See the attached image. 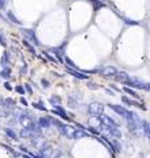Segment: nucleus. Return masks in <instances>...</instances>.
Returning <instances> with one entry per match:
<instances>
[{"label": "nucleus", "instance_id": "obj_1", "mask_svg": "<svg viewBox=\"0 0 150 158\" xmlns=\"http://www.w3.org/2000/svg\"><path fill=\"white\" fill-rule=\"evenodd\" d=\"M88 112L90 115H92V116H99V115H101L103 112V105L100 103H91L88 105Z\"/></svg>", "mask_w": 150, "mask_h": 158}, {"label": "nucleus", "instance_id": "obj_2", "mask_svg": "<svg viewBox=\"0 0 150 158\" xmlns=\"http://www.w3.org/2000/svg\"><path fill=\"white\" fill-rule=\"evenodd\" d=\"M24 34H25V38L28 40V41H33V44L34 45H40V41H38V38L36 37V33L34 31H32V29H24Z\"/></svg>", "mask_w": 150, "mask_h": 158}, {"label": "nucleus", "instance_id": "obj_3", "mask_svg": "<svg viewBox=\"0 0 150 158\" xmlns=\"http://www.w3.org/2000/svg\"><path fill=\"white\" fill-rule=\"evenodd\" d=\"M124 83L126 86H129V87H136V88H144L145 90V84L144 82H141V80H138V79H136V78H129L126 82H124Z\"/></svg>", "mask_w": 150, "mask_h": 158}, {"label": "nucleus", "instance_id": "obj_4", "mask_svg": "<svg viewBox=\"0 0 150 158\" xmlns=\"http://www.w3.org/2000/svg\"><path fill=\"white\" fill-rule=\"evenodd\" d=\"M109 108H112L116 113L120 115V116H122V117H126V115H128V112H129L128 110H125L124 107H121V105H116V104H109Z\"/></svg>", "mask_w": 150, "mask_h": 158}, {"label": "nucleus", "instance_id": "obj_5", "mask_svg": "<svg viewBox=\"0 0 150 158\" xmlns=\"http://www.w3.org/2000/svg\"><path fill=\"white\" fill-rule=\"evenodd\" d=\"M54 108H55V110L53 111V113L58 115V116H61L62 118H65V120H69V116H67V113H66V111H65V110H63V108L61 107V104H57V105H54Z\"/></svg>", "mask_w": 150, "mask_h": 158}, {"label": "nucleus", "instance_id": "obj_6", "mask_svg": "<svg viewBox=\"0 0 150 158\" xmlns=\"http://www.w3.org/2000/svg\"><path fill=\"white\" fill-rule=\"evenodd\" d=\"M116 72H117V70L113 66H108V67H104L101 70V74L105 75V77H115Z\"/></svg>", "mask_w": 150, "mask_h": 158}, {"label": "nucleus", "instance_id": "obj_7", "mask_svg": "<svg viewBox=\"0 0 150 158\" xmlns=\"http://www.w3.org/2000/svg\"><path fill=\"white\" fill-rule=\"evenodd\" d=\"M37 123L40 125V128H50V125H51V118H49V117H40Z\"/></svg>", "mask_w": 150, "mask_h": 158}, {"label": "nucleus", "instance_id": "obj_8", "mask_svg": "<svg viewBox=\"0 0 150 158\" xmlns=\"http://www.w3.org/2000/svg\"><path fill=\"white\" fill-rule=\"evenodd\" d=\"M67 71H69L71 75H74V77L79 78V79H87V75H86V74H82V72H79V71H76V69L67 67Z\"/></svg>", "mask_w": 150, "mask_h": 158}, {"label": "nucleus", "instance_id": "obj_9", "mask_svg": "<svg viewBox=\"0 0 150 158\" xmlns=\"http://www.w3.org/2000/svg\"><path fill=\"white\" fill-rule=\"evenodd\" d=\"M11 74H12L11 69H9L8 66H5V67H3V70L0 71V78H3V79H9V78H11Z\"/></svg>", "mask_w": 150, "mask_h": 158}, {"label": "nucleus", "instance_id": "obj_10", "mask_svg": "<svg viewBox=\"0 0 150 158\" xmlns=\"http://www.w3.org/2000/svg\"><path fill=\"white\" fill-rule=\"evenodd\" d=\"M116 78H117V80H120V82H122V83H124V82H126L131 77H129L128 72L121 71V72H116Z\"/></svg>", "mask_w": 150, "mask_h": 158}, {"label": "nucleus", "instance_id": "obj_11", "mask_svg": "<svg viewBox=\"0 0 150 158\" xmlns=\"http://www.w3.org/2000/svg\"><path fill=\"white\" fill-rule=\"evenodd\" d=\"M4 132H5V134H7V137H9L11 140H15V141H17V133H16L13 129H11V128H5L4 129Z\"/></svg>", "mask_w": 150, "mask_h": 158}, {"label": "nucleus", "instance_id": "obj_12", "mask_svg": "<svg viewBox=\"0 0 150 158\" xmlns=\"http://www.w3.org/2000/svg\"><path fill=\"white\" fill-rule=\"evenodd\" d=\"M7 16H8V19L11 20L13 24H17V25L21 24V21H19V19L16 17L15 15H13V12H12V11H8V12H7Z\"/></svg>", "mask_w": 150, "mask_h": 158}, {"label": "nucleus", "instance_id": "obj_13", "mask_svg": "<svg viewBox=\"0 0 150 158\" xmlns=\"http://www.w3.org/2000/svg\"><path fill=\"white\" fill-rule=\"evenodd\" d=\"M8 63H9V55H8V53H4V54H3V57H1V59H0V66L5 67Z\"/></svg>", "mask_w": 150, "mask_h": 158}, {"label": "nucleus", "instance_id": "obj_14", "mask_svg": "<svg viewBox=\"0 0 150 158\" xmlns=\"http://www.w3.org/2000/svg\"><path fill=\"white\" fill-rule=\"evenodd\" d=\"M20 136H21L22 138H31L33 136V133L29 129L24 128V129H21V132H20Z\"/></svg>", "mask_w": 150, "mask_h": 158}, {"label": "nucleus", "instance_id": "obj_15", "mask_svg": "<svg viewBox=\"0 0 150 158\" xmlns=\"http://www.w3.org/2000/svg\"><path fill=\"white\" fill-rule=\"evenodd\" d=\"M83 137H87V133L86 132H83V130H74V133H72V138H83Z\"/></svg>", "mask_w": 150, "mask_h": 158}, {"label": "nucleus", "instance_id": "obj_16", "mask_svg": "<svg viewBox=\"0 0 150 158\" xmlns=\"http://www.w3.org/2000/svg\"><path fill=\"white\" fill-rule=\"evenodd\" d=\"M124 91H125L128 95H131V96L136 98V99H138V98H140V95L137 94V92H136L134 90H132V88H129V87H124Z\"/></svg>", "mask_w": 150, "mask_h": 158}, {"label": "nucleus", "instance_id": "obj_17", "mask_svg": "<svg viewBox=\"0 0 150 158\" xmlns=\"http://www.w3.org/2000/svg\"><path fill=\"white\" fill-rule=\"evenodd\" d=\"M13 105H15V101L12 100V99H5V101H4V105L3 107L7 108V110H9V108H12Z\"/></svg>", "mask_w": 150, "mask_h": 158}, {"label": "nucleus", "instance_id": "obj_18", "mask_svg": "<svg viewBox=\"0 0 150 158\" xmlns=\"http://www.w3.org/2000/svg\"><path fill=\"white\" fill-rule=\"evenodd\" d=\"M33 107L36 108V110H41V111H48L46 110V107L44 105L42 101H38V103H33Z\"/></svg>", "mask_w": 150, "mask_h": 158}, {"label": "nucleus", "instance_id": "obj_19", "mask_svg": "<svg viewBox=\"0 0 150 158\" xmlns=\"http://www.w3.org/2000/svg\"><path fill=\"white\" fill-rule=\"evenodd\" d=\"M50 103H51L53 105H57V104H61V98H58L57 95H54V96L50 98Z\"/></svg>", "mask_w": 150, "mask_h": 158}, {"label": "nucleus", "instance_id": "obj_20", "mask_svg": "<svg viewBox=\"0 0 150 158\" xmlns=\"http://www.w3.org/2000/svg\"><path fill=\"white\" fill-rule=\"evenodd\" d=\"M142 125H144L142 128H144V130H145L146 137H149V138H150V124H149V123H146V121H145V123H142Z\"/></svg>", "mask_w": 150, "mask_h": 158}, {"label": "nucleus", "instance_id": "obj_21", "mask_svg": "<svg viewBox=\"0 0 150 158\" xmlns=\"http://www.w3.org/2000/svg\"><path fill=\"white\" fill-rule=\"evenodd\" d=\"M22 44H24V46H26V48H28V50L31 51V53H33V54L36 53V51H34V48H33V46H32L31 44H29V41H28L26 38L24 40V41H22Z\"/></svg>", "mask_w": 150, "mask_h": 158}, {"label": "nucleus", "instance_id": "obj_22", "mask_svg": "<svg viewBox=\"0 0 150 158\" xmlns=\"http://www.w3.org/2000/svg\"><path fill=\"white\" fill-rule=\"evenodd\" d=\"M65 62H66V65L69 66V67H71V69H76V66H75V63L71 61L69 57H65Z\"/></svg>", "mask_w": 150, "mask_h": 158}, {"label": "nucleus", "instance_id": "obj_23", "mask_svg": "<svg viewBox=\"0 0 150 158\" xmlns=\"http://www.w3.org/2000/svg\"><path fill=\"white\" fill-rule=\"evenodd\" d=\"M15 90H16V92H19L20 95H24L25 94V88L22 87V86H16Z\"/></svg>", "mask_w": 150, "mask_h": 158}, {"label": "nucleus", "instance_id": "obj_24", "mask_svg": "<svg viewBox=\"0 0 150 158\" xmlns=\"http://www.w3.org/2000/svg\"><path fill=\"white\" fill-rule=\"evenodd\" d=\"M69 105H70L71 108H75V107H76V100H75L74 98H71V96L69 98Z\"/></svg>", "mask_w": 150, "mask_h": 158}, {"label": "nucleus", "instance_id": "obj_25", "mask_svg": "<svg viewBox=\"0 0 150 158\" xmlns=\"http://www.w3.org/2000/svg\"><path fill=\"white\" fill-rule=\"evenodd\" d=\"M92 1H94L95 9H98V8H101V7H104V4H103V3H100V1H98V0H92Z\"/></svg>", "mask_w": 150, "mask_h": 158}, {"label": "nucleus", "instance_id": "obj_26", "mask_svg": "<svg viewBox=\"0 0 150 158\" xmlns=\"http://www.w3.org/2000/svg\"><path fill=\"white\" fill-rule=\"evenodd\" d=\"M0 45L1 46H7V42H5V38H4V36H3V33H0Z\"/></svg>", "mask_w": 150, "mask_h": 158}, {"label": "nucleus", "instance_id": "obj_27", "mask_svg": "<svg viewBox=\"0 0 150 158\" xmlns=\"http://www.w3.org/2000/svg\"><path fill=\"white\" fill-rule=\"evenodd\" d=\"M87 86H88V88H91V90H98L99 88V86H96L95 83H88Z\"/></svg>", "mask_w": 150, "mask_h": 158}, {"label": "nucleus", "instance_id": "obj_28", "mask_svg": "<svg viewBox=\"0 0 150 158\" xmlns=\"http://www.w3.org/2000/svg\"><path fill=\"white\" fill-rule=\"evenodd\" d=\"M24 88H25V91H28V94H31V95L33 94V90H32V87H31L29 84H25V87H24Z\"/></svg>", "mask_w": 150, "mask_h": 158}, {"label": "nucleus", "instance_id": "obj_29", "mask_svg": "<svg viewBox=\"0 0 150 158\" xmlns=\"http://www.w3.org/2000/svg\"><path fill=\"white\" fill-rule=\"evenodd\" d=\"M121 99H122V101H124V103H126L128 105H132V100H129V99L126 98V96H122Z\"/></svg>", "mask_w": 150, "mask_h": 158}, {"label": "nucleus", "instance_id": "obj_30", "mask_svg": "<svg viewBox=\"0 0 150 158\" xmlns=\"http://www.w3.org/2000/svg\"><path fill=\"white\" fill-rule=\"evenodd\" d=\"M41 83H42V86H44V88H48L49 87V82L48 80H46V79H42V80H41Z\"/></svg>", "mask_w": 150, "mask_h": 158}, {"label": "nucleus", "instance_id": "obj_31", "mask_svg": "<svg viewBox=\"0 0 150 158\" xmlns=\"http://www.w3.org/2000/svg\"><path fill=\"white\" fill-rule=\"evenodd\" d=\"M4 87H5V88H7V90H8V91H12V86L9 84L8 82H5V83H4Z\"/></svg>", "mask_w": 150, "mask_h": 158}, {"label": "nucleus", "instance_id": "obj_32", "mask_svg": "<svg viewBox=\"0 0 150 158\" xmlns=\"http://www.w3.org/2000/svg\"><path fill=\"white\" fill-rule=\"evenodd\" d=\"M5 3H7V0H0V9H3L5 7Z\"/></svg>", "mask_w": 150, "mask_h": 158}, {"label": "nucleus", "instance_id": "obj_33", "mask_svg": "<svg viewBox=\"0 0 150 158\" xmlns=\"http://www.w3.org/2000/svg\"><path fill=\"white\" fill-rule=\"evenodd\" d=\"M20 103H21V104H24V105H28V101H26L24 98H21V99H20Z\"/></svg>", "mask_w": 150, "mask_h": 158}, {"label": "nucleus", "instance_id": "obj_34", "mask_svg": "<svg viewBox=\"0 0 150 158\" xmlns=\"http://www.w3.org/2000/svg\"><path fill=\"white\" fill-rule=\"evenodd\" d=\"M126 24H129V25H136V24H137V21H132V20H126Z\"/></svg>", "mask_w": 150, "mask_h": 158}, {"label": "nucleus", "instance_id": "obj_35", "mask_svg": "<svg viewBox=\"0 0 150 158\" xmlns=\"http://www.w3.org/2000/svg\"><path fill=\"white\" fill-rule=\"evenodd\" d=\"M25 72H26V66H24V67H22L21 70H20V74H22V75H24Z\"/></svg>", "mask_w": 150, "mask_h": 158}, {"label": "nucleus", "instance_id": "obj_36", "mask_svg": "<svg viewBox=\"0 0 150 158\" xmlns=\"http://www.w3.org/2000/svg\"><path fill=\"white\" fill-rule=\"evenodd\" d=\"M145 90H148V91L150 90V83H146L145 84Z\"/></svg>", "mask_w": 150, "mask_h": 158}]
</instances>
